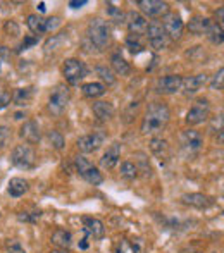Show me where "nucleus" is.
<instances>
[{
  "instance_id": "obj_20",
  "label": "nucleus",
  "mask_w": 224,
  "mask_h": 253,
  "mask_svg": "<svg viewBox=\"0 0 224 253\" xmlns=\"http://www.w3.org/2000/svg\"><path fill=\"white\" fill-rule=\"evenodd\" d=\"M50 241L59 250H69L73 247V233L67 229H62V227H57L54 233H52Z\"/></svg>"
},
{
  "instance_id": "obj_36",
  "label": "nucleus",
  "mask_w": 224,
  "mask_h": 253,
  "mask_svg": "<svg viewBox=\"0 0 224 253\" xmlns=\"http://www.w3.org/2000/svg\"><path fill=\"white\" fill-rule=\"evenodd\" d=\"M3 30H5V35H9V37H12V38H16V37H19V35H21L19 24H17L16 21H12V19L5 21V24H3Z\"/></svg>"
},
{
  "instance_id": "obj_39",
  "label": "nucleus",
  "mask_w": 224,
  "mask_h": 253,
  "mask_svg": "<svg viewBox=\"0 0 224 253\" xmlns=\"http://www.w3.org/2000/svg\"><path fill=\"white\" fill-rule=\"evenodd\" d=\"M37 43H38V38H37V37H30V35H26V37H24V40L21 42V45L17 47V52L28 50V48H30V47H35Z\"/></svg>"
},
{
  "instance_id": "obj_30",
  "label": "nucleus",
  "mask_w": 224,
  "mask_h": 253,
  "mask_svg": "<svg viewBox=\"0 0 224 253\" xmlns=\"http://www.w3.org/2000/svg\"><path fill=\"white\" fill-rule=\"evenodd\" d=\"M66 35L67 33H59V35H54L52 38H48L47 42H45V55H50L52 52L59 50L60 45L66 42Z\"/></svg>"
},
{
  "instance_id": "obj_29",
  "label": "nucleus",
  "mask_w": 224,
  "mask_h": 253,
  "mask_svg": "<svg viewBox=\"0 0 224 253\" xmlns=\"http://www.w3.org/2000/svg\"><path fill=\"white\" fill-rule=\"evenodd\" d=\"M33 88H16V91L12 93V102L16 103V105H24V103H28L33 98Z\"/></svg>"
},
{
  "instance_id": "obj_1",
  "label": "nucleus",
  "mask_w": 224,
  "mask_h": 253,
  "mask_svg": "<svg viewBox=\"0 0 224 253\" xmlns=\"http://www.w3.org/2000/svg\"><path fill=\"white\" fill-rule=\"evenodd\" d=\"M171 121V109L164 102L148 103L147 112L141 121V133L143 134H159L166 129Z\"/></svg>"
},
{
  "instance_id": "obj_49",
  "label": "nucleus",
  "mask_w": 224,
  "mask_h": 253,
  "mask_svg": "<svg viewBox=\"0 0 224 253\" xmlns=\"http://www.w3.org/2000/svg\"><path fill=\"white\" fill-rule=\"evenodd\" d=\"M80 248H81V250H87V248H88V236H87V234H85V238L81 240Z\"/></svg>"
},
{
  "instance_id": "obj_55",
  "label": "nucleus",
  "mask_w": 224,
  "mask_h": 253,
  "mask_svg": "<svg viewBox=\"0 0 224 253\" xmlns=\"http://www.w3.org/2000/svg\"><path fill=\"white\" fill-rule=\"evenodd\" d=\"M0 64H2V62H0Z\"/></svg>"
},
{
  "instance_id": "obj_27",
  "label": "nucleus",
  "mask_w": 224,
  "mask_h": 253,
  "mask_svg": "<svg viewBox=\"0 0 224 253\" xmlns=\"http://www.w3.org/2000/svg\"><path fill=\"white\" fill-rule=\"evenodd\" d=\"M150 150L154 152L155 157H159V159L162 160V159H166V157H168L169 145H168V141H166V140L155 136V138H152V140H150Z\"/></svg>"
},
{
  "instance_id": "obj_52",
  "label": "nucleus",
  "mask_w": 224,
  "mask_h": 253,
  "mask_svg": "<svg viewBox=\"0 0 224 253\" xmlns=\"http://www.w3.org/2000/svg\"><path fill=\"white\" fill-rule=\"evenodd\" d=\"M50 253H67V250H52Z\"/></svg>"
},
{
  "instance_id": "obj_46",
  "label": "nucleus",
  "mask_w": 224,
  "mask_h": 253,
  "mask_svg": "<svg viewBox=\"0 0 224 253\" xmlns=\"http://www.w3.org/2000/svg\"><path fill=\"white\" fill-rule=\"evenodd\" d=\"M216 126L223 127V114H219L218 119H214V126H212V129H214ZM219 138H223V129H219Z\"/></svg>"
},
{
  "instance_id": "obj_48",
  "label": "nucleus",
  "mask_w": 224,
  "mask_h": 253,
  "mask_svg": "<svg viewBox=\"0 0 224 253\" xmlns=\"http://www.w3.org/2000/svg\"><path fill=\"white\" fill-rule=\"evenodd\" d=\"M223 14H224V9L223 7H219V10H216V17L219 19L218 24H221V26H223Z\"/></svg>"
},
{
  "instance_id": "obj_3",
  "label": "nucleus",
  "mask_w": 224,
  "mask_h": 253,
  "mask_svg": "<svg viewBox=\"0 0 224 253\" xmlns=\"http://www.w3.org/2000/svg\"><path fill=\"white\" fill-rule=\"evenodd\" d=\"M71 100V90L67 84L59 83L52 88L50 95H48V103H47V109L52 116H62L64 110L67 109Z\"/></svg>"
},
{
  "instance_id": "obj_2",
  "label": "nucleus",
  "mask_w": 224,
  "mask_h": 253,
  "mask_svg": "<svg viewBox=\"0 0 224 253\" xmlns=\"http://www.w3.org/2000/svg\"><path fill=\"white\" fill-rule=\"evenodd\" d=\"M87 43H90L91 48L102 52L111 43V26L107 21L95 17L87 26Z\"/></svg>"
},
{
  "instance_id": "obj_18",
  "label": "nucleus",
  "mask_w": 224,
  "mask_h": 253,
  "mask_svg": "<svg viewBox=\"0 0 224 253\" xmlns=\"http://www.w3.org/2000/svg\"><path fill=\"white\" fill-rule=\"evenodd\" d=\"M205 83H207V74H195V76L183 78V81H181V88H183L184 95L191 97V95L198 93Z\"/></svg>"
},
{
  "instance_id": "obj_6",
  "label": "nucleus",
  "mask_w": 224,
  "mask_h": 253,
  "mask_svg": "<svg viewBox=\"0 0 224 253\" xmlns=\"http://www.w3.org/2000/svg\"><path fill=\"white\" fill-rule=\"evenodd\" d=\"M62 74L66 78L67 84L74 86V84H80L83 81V78L87 76V66H85L83 60L80 59H66L62 66Z\"/></svg>"
},
{
  "instance_id": "obj_54",
  "label": "nucleus",
  "mask_w": 224,
  "mask_h": 253,
  "mask_svg": "<svg viewBox=\"0 0 224 253\" xmlns=\"http://www.w3.org/2000/svg\"><path fill=\"white\" fill-rule=\"evenodd\" d=\"M0 217H2V212H0Z\"/></svg>"
},
{
  "instance_id": "obj_26",
  "label": "nucleus",
  "mask_w": 224,
  "mask_h": 253,
  "mask_svg": "<svg viewBox=\"0 0 224 253\" xmlns=\"http://www.w3.org/2000/svg\"><path fill=\"white\" fill-rule=\"evenodd\" d=\"M81 91L87 98H98L102 95H105L107 91V86L104 83H98V81H93V83H85L81 86Z\"/></svg>"
},
{
  "instance_id": "obj_42",
  "label": "nucleus",
  "mask_w": 224,
  "mask_h": 253,
  "mask_svg": "<svg viewBox=\"0 0 224 253\" xmlns=\"http://www.w3.org/2000/svg\"><path fill=\"white\" fill-rule=\"evenodd\" d=\"M131 250H133V253H145L143 240H133L131 241Z\"/></svg>"
},
{
  "instance_id": "obj_25",
  "label": "nucleus",
  "mask_w": 224,
  "mask_h": 253,
  "mask_svg": "<svg viewBox=\"0 0 224 253\" xmlns=\"http://www.w3.org/2000/svg\"><path fill=\"white\" fill-rule=\"evenodd\" d=\"M212 21L207 19V17H202V16H195L191 17L190 21H188V31H190L191 35H195V37H200V35L205 33V30H207V26L211 24Z\"/></svg>"
},
{
  "instance_id": "obj_47",
  "label": "nucleus",
  "mask_w": 224,
  "mask_h": 253,
  "mask_svg": "<svg viewBox=\"0 0 224 253\" xmlns=\"http://www.w3.org/2000/svg\"><path fill=\"white\" fill-rule=\"evenodd\" d=\"M9 55H10V52H9V48L7 47H3V45H0V60H7L9 59Z\"/></svg>"
},
{
  "instance_id": "obj_16",
  "label": "nucleus",
  "mask_w": 224,
  "mask_h": 253,
  "mask_svg": "<svg viewBox=\"0 0 224 253\" xmlns=\"http://www.w3.org/2000/svg\"><path fill=\"white\" fill-rule=\"evenodd\" d=\"M19 136L23 138L26 143L35 145V143H40L42 140V131L40 126H38L37 121H26V123L21 126L19 129Z\"/></svg>"
},
{
  "instance_id": "obj_40",
  "label": "nucleus",
  "mask_w": 224,
  "mask_h": 253,
  "mask_svg": "<svg viewBox=\"0 0 224 253\" xmlns=\"http://www.w3.org/2000/svg\"><path fill=\"white\" fill-rule=\"evenodd\" d=\"M10 140V129L7 126H0V148H5Z\"/></svg>"
},
{
  "instance_id": "obj_35",
  "label": "nucleus",
  "mask_w": 224,
  "mask_h": 253,
  "mask_svg": "<svg viewBox=\"0 0 224 253\" xmlns=\"http://www.w3.org/2000/svg\"><path fill=\"white\" fill-rule=\"evenodd\" d=\"M42 217V212L40 210H33V212H19L17 213V219L21 222H30V224H35L38 219Z\"/></svg>"
},
{
  "instance_id": "obj_32",
  "label": "nucleus",
  "mask_w": 224,
  "mask_h": 253,
  "mask_svg": "<svg viewBox=\"0 0 224 253\" xmlns=\"http://www.w3.org/2000/svg\"><path fill=\"white\" fill-rule=\"evenodd\" d=\"M97 74L98 78H100L102 81H104L107 86H112V84H116V74H114V71L111 67L107 66H97Z\"/></svg>"
},
{
  "instance_id": "obj_56",
  "label": "nucleus",
  "mask_w": 224,
  "mask_h": 253,
  "mask_svg": "<svg viewBox=\"0 0 224 253\" xmlns=\"http://www.w3.org/2000/svg\"><path fill=\"white\" fill-rule=\"evenodd\" d=\"M214 253H216V252H214Z\"/></svg>"
},
{
  "instance_id": "obj_9",
  "label": "nucleus",
  "mask_w": 224,
  "mask_h": 253,
  "mask_svg": "<svg viewBox=\"0 0 224 253\" xmlns=\"http://www.w3.org/2000/svg\"><path fill=\"white\" fill-rule=\"evenodd\" d=\"M181 150L186 155H195L202 150V145H204V138L198 131L195 129H184L179 136Z\"/></svg>"
},
{
  "instance_id": "obj_28",
  "label": "nucleus",
  "mask_w": 224,
  "mask_h": 253,
  "mask_svg": "<svg viewBox=\"0 0 224 253\" xmlns=\"http://www.w3.org/2000/svg\"><path fill=\"white\" fill-rule=\"evenodd\" d=\"M205 35H207V38L212 42L214 45H223L224 42V37H223V26L218 23H211L207 26V30H205Z\"/></svg>"
},
{
  "instance_id": "obj_15",
  "label": "nucleus",
  "mask_w": 224,
  "mask_h": 253,
  "mask_svg": "<svg viewBox=\"0 0 224 253\" xmlns=\"http://www.w3.org/2000/svg\"><path fill=\"white\" fill-rule=\"evenodd\" d=\"M136 3L141 12L148 17H164L169 12V5L166 2H161V0H140Z\"/></svg>"
},
{
  "instance_id": "obj_43",
  "label": "nucleus",
  "mask_w": 224,
  "mask_h": 253,
  "mask_svg": "<svg viewBox=\"0 0 224 253\" xmlns=\"http://www.w3.org/2000/svg\"><path fill=\"white\" fill-rule=\"evenodd\" d=\"M45 21H47V31L55 30V28L60 24V19L57 16H54V17H45Z\"/></svg>"
},
{
  "instance_id": "obj_51",
  "label": "nucleus",
  "mask_w": 224,
  "mask_h": 253,
  "mask_svg": "<svg viewBox=\"0 0 224 253\" xmlns=\"http://www.w3.org/2000/svg\"><path fill=\"white\" fill-rule=\"evenodd\" d=\"M38 9H40V12H44V10H45V3H44V2H40V5H38Z\"/></svg>"
},
{
  "instance_id": "obj_50",
  "label": "nucleus",
  "mask_w": 224,
  "mask_h": 253,
  "mask_svg": "<svg viewBox=\"0 0 224 253\" xmlns=\"http://www.w3.org/2000/svg\"><path fill=\"white\" fill-rule=\"evenodd\" d=\"M23 117H24L23 112H16V117H14V119H23Z\"/></svg>"
},
{
  "instance_id": "obj_45",
  "label": "nucleus",
  "mask_w": 224,
  "mask_h": 253,
  "mask_svg": "<svg viewBox=\"0 0 224 253\" xmlns=\"http://www.w3.org/2000/svg\"><path fill=\"white\" fill-rule=\"evenodd\" d=\"M87 0H73V2H69V7L71 9H80V7L87 5Z\"/></svg>"
},
{
  "instance_id": "obj_53",
  "label": "nucleus",
  "mask_w": 224,
  "mask_h": 253,
  "mask_svg": "<svg viewBox=\"0 0 224 253\" xmlns=\"http://www.w3.org/2000/svg\"><path fill=\"white\" fill-rule=\"evenodd\" d=\"M190 253H202V252H193V250H191Z\"/></svg>"
},
{
  "instance_id": "obj_34",
  "label": "nucleus",
  "mask_w": 224,
  "mask_h": 253,
  "mask_svg": "<svg viewBox=\"0 0 224 253\" xmlns=\"http://www.w3.org/2000/svg\"><path fill=\"white\" fill-rule=\"evenodd\" d=\"M48 141H50L52 148H55V150H62L64 145H66V140H64L62 133H59V131H50L48 133Z\"/></svg>"
},
{
  "instance_id": "obj_5",
  "label": "nucleus",
  "mask_w": 224,
  "mask_h": 253,
  "mask_svg": "<svg viewBox=\"0 0 224 253\" xmlns=\"http://www.w3.org/2000/svg\"><path fill=\"white\" fill-rule=\"evenodd\" d=\"M74 166H76V172L80 174V177L87 181V183L93 184V186H98V184L104 183L102 172L90 162V160L85 159L83 155H78L76 159H74Z\"/></svg>"
},
{
  "instance_id": "obj_33",
  "label": "nucleus",
  "mask_w": 224,
  "mask_h": 253,
  "mask_svg": "<svg viewBox=\"0 0 224 253\" xmlns=\"http://www.w3.org/2000/svg\"><path fill=\"white\" fill-rule=\"evenodd\" d=\"M126 48L130 50L133 55H138L140 52L145 50V47L140 43V38L138 37H133V35H130V37L126 38Z\"/></svg>"
},
{
  "instance_id": "obj_13",
  "label": "nucleus",
  "mask_w": 224,
  "mask_h": 253,
  "mask_svg": "<svg viewBox=\"0 0 224 253\" xmlns=\"http://www.w3.org/2000/svg\"><path fill=\"white\" fill-rule=\"evenodd\" d=\"M181 81L183 78L179 74H169V76H162L155 83V91L161 95H173L181 90Z\"/></svg>"
},
{
  "instance_id": "obj_22",
  "label": "nucleus",
  "mask_w": 224,
  "mask_h": 253,
  "mask_svg": "<svg viewBox=\"0 0 224 253\" xmlns=\"http://www.w3.org/2000/svg\"><path fill=\"white\" fill-rule=\"evenodd\" d=\"M28 190H30V183L23 177H12L7 186V193L12 198H21L24 193H28Z\"/></svg>"
},
{
  "instance_id": "obj_7",
  "label": "nucleus",
  "mask_w": 224,
  "mask_h": 253,
  "mask_svg": "<svg viewBox=\"0 0 224 253\" xmlns=\"http://www.w3.org/2000/svg\"><path fill=\"white\" fill-rule=\"evenodd\" d=\"M209 114H211V105H209L207 98H198L193 105L190 107V110L186 112V121L188 126H198V124L205 123L209 119Z\"/></svg>"
},
{
  "instance_id": "obj_44",
  "label": "nucleus",
  "mask_w": 224,
  "mask_h": 253,
  "mask_svg": "<svg viewBox=\"0 0 224 253\" xmlns=\"http://www.w3.org/2000/svg\"><path fill=\"white\" fill-rule=\"evenodd\" d=\"M10 100H12V98H10V95L5 93V91H2V93H0V110L5 109V107L10 103Z\"/></svg>"
},
{
  "instance_id": "obj_23",
  "label": "nucleus",
  "mask_w": 224,
  "mask_h": 253,
  "mask_svg": "<svg viewBox=\"0 0 224 253\" xmlns=\"http://www.w3.org/2000/svg\"><path fill=\"white\" fill-rule=\"evenodd\" d=\"M111 67H112L114 74H119V76H130L131 74V66L126 62V59H124L119 52L111 55Z\"/></svg>"
},
{
  "instance_id": "obj_10",
  "label": "nucleus",
  "mask_w": 224,
  "mask_h": 253,
  "mask_svg": "<svg viewBox=\"0 0 224 253\" xmlns=\"http://www.w3.org/2000/svg\"><path fill=\"white\" fill-rule=\"evenodd\" d=\"M105 138H107L105 136V133H102V131H95V133L85 134V136L78 138L76 147L81 153H93V152H97L102 145H104Z\"/></svg>"
},
{
  "instance_id": "obj_8",
  "label": "nucleus",
  "mask_w": 224,
  "mask_h": 253,
  "mask_svg": "<svg viewBox=\"0 0 224 253\" xmlns=\"http://www.w3.org/2000/svg\"><path fill=\"white\" fill-rule=\"evenodd\" d=\"M161 26H162V30H164L166 37L171 38V40H179L181 35H183V30H184V23L178 12L166 14V16L162 17Z\"/></svg>"
},
{
  "instance_id": "obj_17",
  "label": "nucleus",
  "mask_w": 224,
  "mask_h": 253,
  "mask_svg": "<svg viewBox=\"0 0 224 253\" xmlns=\"http://www.w3.org/2000/svg\"><path fill=\"white\" fill-rule=\"evenodd\" d=\"M83 231L87 236H91L93 240H102L105 236V226L102 220L95 219V217H83Z\"/></svg>"
},
{
  "instance_id": "obj_31",
  "label": "nucleus",
  "mask_w": 224,
  "mask_h": 253,
  "mask_svg": "<svg viewBox=\"0 0 224 253\" xmlns=\"http://www.w3.org/2000/svg\"><path fill=\"white\" fill-rule=\"evenodd\" d=\"M138 172H140V170H138L136 164H133L131 160H124V162L121 164V176H123L124 179H128V181L136 179Z\"/></svg>"
},
{
  "instance_id": "obj_14",
  "label": "nucleus",
  "mask_w": 224,
  "mask_h": 253,
  "mask_svg": "<svg viewBox=\"0 0 224 253\" xmlns=\"http://www.w3.org/2000/svg\"><path fill=\"white\" fill-rule=\"evenodd\" d=\"M181 203L188 207H193V209H198V210H207L216 205V198L209 197V195H205V193H186L181 197Z\"/></svg>"
},
{
  "instance_id": "obj_21",
  "label": "nucleus",
  "mask_w": 224,
  "mask_h": 253,
  "mask_svg": "<svg viewBox=\"0 0 224 253\" xmlns=\"http://www.w3.org/2000/svg\"><path fill=\"white\" fill-rule=\"evenodd\" d=\"M91 110H93L95 117H97L98 121H102V123H105V121H111L114 117V112H116V109H114V105L111 102H95L93 105H91Z\"/></svg>"
},
{
  "instance_id": "obj_19",
  "label": "nucleus",
  "mask_w": 224,
  "mask_h": 253,
  "mask_svg": "<svg viewBox=\"0 0 224 253\" xmlns=\"http://www.w3.org/2000/svg\"><path fill=\"white\" fill-rule=\"evenodd\" d=\"M119 159H121V143L119 141H114L111 147L107 148V152L102 155L100 166L104 169H114L117 166V162H119Z\"/></svg>"
},
{
  "instance_id": "obj_41",
  "label": "nucleus",
  "mask_w": 224,
  "mask_h": 253,
  "mask_svg": "<svg viewBox=\"0 0 224 253\" xmlns=\"http://www.w3.org/2000/svg\"><path fill=\"white\" fill-rule=\"evenodd\" d=\"M7 252L9 253H26L23 247H21L19 241L16 240H9V243H7Z\"/></svg>"
},
{
  "instance_id": "obj_4",
  "label": "nucleus",
  "mask_w": 224,
  "mask_h": 253,
  "mask_svg": "<svg viewBox=\"0 0 224 253\" xmlns=\"http://www.w3.org/2000/svg\"><path fill=\"white\" fill-rule=\"evenodd\" d=\"M35 162H37V153H35V150L30 145H17V147H14L12 153H10V164L14 167H17L21 170H30L35 167Z\"/></svg>"
},
{
  "instance_id": "obj_37",
  "label": "nucleus",
  "mask_w": 224,
  "mask_h": 253,
  "mask_svg": "<svg viewBox=\"0 0 224 253\" xmlns=\"http://www.w3.org/2000/svg\"><path fill=\"white\" fill-rule=\"evenodd\" d=\"M223 74H224V69L219 67L218 73L212 76V81H211V90L214 91H223Z\"/></svg>"
},
{
  "instance_id": "obj_12",
  "label": "nucleus",
  "mask_w": 224,
  "mask_h": 253,
  "mask_svg": "<svg viewBox=\"0 0 224 253\" xmlns=\"http://www.w3.org/2000/svg\"><path fill=\"white\" fill-rule=\"evenodd\" d=\"M148 38V43H150L152 48L155 50H164L166 45H168V37H166L164 30H162L161 23H150L147 26V31H145Z\"/></svg>"
},
{
  "instance_id": "obj_24",
  "label": "nucleus",
  "mask_w": 224,
  "mask_h": 253,
  "mask_svg": "<svg viewBox=\"0 0 224 253\" xmlns=\"http://www.w3.org/2000/svg\"><path fill=\"white\" fill-rule=\"evenodd\" d=\"M26 24L31 33L38 35V37L47 33V21H45V17L38 16V14H30V16L26 17Z\"/></svg>"
},
{
  "instance_id": "obj_11",
  "label": "nucleus",
  "mask_w": 224,
  "mask_h": 253,
  "mask_svg": "<svg viewBox=\"0 0 224 253\" xmlns=\"http://www.w3.org/2000/svg\"><path fill=\"white\" fill-rule=\"evenodd\" d=\"M124 21H126V26L130 30V35L140 38L141 35H145L148 26L147 17H143L140 12H134V10H130V12L124 14Z\"/></svg>"
},
{
  "instance_id": "obj_38",
  "label": "nucleus",
  "mask_w": 224,
  "mask_h": 253,
  "mask_svg": "<svg viewBox=\"0 0 224 253\" xmlns=\"http://www.w3.org/2000/svg\"><path fill=\"white\" fill-rule=\"evenodd\" d=\"M107 14L112 17L116 23H123L124 21V14H123V10L119 9V7H116L114 3H107Z\"/></svg>"
}]
</instances>
